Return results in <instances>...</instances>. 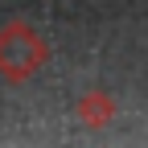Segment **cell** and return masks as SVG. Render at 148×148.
Returning <instances> with one entry per match:
<instances>
[{
    "label": "cell",
    "mask_w": 148,
    "mask_h": 148,
    "mask_svg": "<svg viewBox=\"0 0 148 148\" xmlns=\"http://www.w3.org/2000/svg\"><path fill=\"white\" fill-rule=\"evenodd\" d=\"M49 62V45L25 21H8L0 29V74L8 82H25Z\"/></svg>",
    "instance_id": "1"
},
{
    "label": "cell",
    "mask_w": 148,
    "mask_h": 148,
    "mask_svg": "<svg viewBox=\"0 0 148 148\" xmlns=\"http://www.w3.org/2000/svg\"><path fill=\"white\" fill-rule=\"evenodd\" d=\"M78 119L90 123V127H103L115 119V99L107 95V90H90V95L78 99Z\"/></svg>",
    "instance_id": "2"
}]
</instances>
